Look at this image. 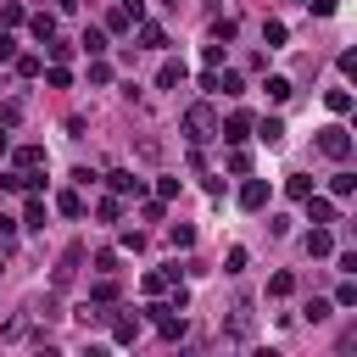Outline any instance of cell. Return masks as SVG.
<instances>
[{
    "instance_id": "obj_20",
    "label": "cell",
    "mask_w": 357,
    "mask_h": 357,
    "mask_svg": "<svg viewBox=\"0 0 357 357\" xmlns=\"http://www.w3.org/2000/svg\"><path fill=\"white\" fill-rule=\"evenodd\" d=\"M23 17H28V12L17 6V0H0V28H17Z\"/></svg>"
},
{
    "instance_id": "obj_35",
    "label": "cell",
    "mask_w": 357,
    "mask_h": 357,
    "mask_svg": "<svg viewBox=\"0 0 357 357\" xmlns=\"http://www.w3.org/2000/svg\"><path fill=\"white\" fill-rule=\"evenodd\" d=\"M95 268L101 274H117V251H95Z\"/></svg>"
},
{
    "instance_id": "obj_6",
    "label": "cell",
    "mask_w": 357,
    "mask_h": 357,
    "mask_svg": "<svg viewBox=\"0 0 357 357\" xmlns=\"http://www.w3.org/2000/svg\"><path fill=\"white\" fill-rule=\"evenodd\" d=\"M106 185H112V196H140L146 185H140V178H134L128 168H117V173H106Z\"/></svg>"
},
{
    "instance_id": "obj_4",
    "label": "cell",
    "mask_w": 357,
    "mask_h": 357,
    "mask_svg": "<svg viewBox=\"0 0 357 357\" xmlns=\"http://www.w3.org/2000/svg\"><path fill=\"white\" fill-rule=\"evenodd\" d=\"M262 201H268V178H246V185H240V207H246V212H257Z\"/></svg>"
},
{
    "instance_id": "obj_34",
    "label": "cell",
    "mask_w": 357,
    "mask_h": 357,
    "mask_svg": "<svg viewBox=\"0 0 357 357\" xmlns=\"http://www.w3.org/2000/svg\"><path fill=\"white\" fill-rule=\"evenodd\" d=\"M17 117H23V106H17V101H6V106H0V128H12Z\"/></svg>"
},
{
    "instance_id": "obj_11",
    "label": "cell",
    "mask_w": 357,
    "mask_h": 357,
    "mask_svg": "<svg viewBox=\"0 0 357 357\" xmlns=\"http://www.w3.org/2000/svg\"><path fill=\"white\" fill-rule=\"evenodd\" d=\"M23 223H28V229H45V201H39V190H28V207H23Z\"/></svg>"
},
{
    "instance_id": "obj_23",
    "label": "cell",
    "mask_w": 357,
    "mask_h": 357,
    "mask_svg": "<svg viewBox=\"0 0 357 357\" xmlns=\"http://www.w3.org/2000/svg\"><path fill=\"white\" fill-rule=\"evenodd\" d=\"M262 89H268V101H290V78H268Z\"/></svg>"
},
{
    "instance_id": "obj_27",
    "label": "cell",
    "mask_w": 357,
    "mask_h": 357,
    "mask_svg": "<svg viewBox=\"0 0 357 357\" xmlns=\"http://www.w3.org/2000/svg\"><path fill=\"white\" fill-rule=\"evenodd\" d=\"M290 290H296L290 274H274V279H268V296H290Z\"/></svg>"
},
{
    "instance_id": "obj_22",
    "label": "cell",
    "mask_w": 357,
    "mask_h": 357,
    "mask_svg": "<svg viewBox=\"0 0 357 357\" xmlns=\"http://www.w3.org/2000/svg\"><path fill=\"white\" fill-rule=\"evenodd\" d=\"M112 335H117V341H123V346H128V341H134V335H140V319H117V324H112Z\"/></svg>"
},
{
    "instance_id": "obj_37",
    "label": "cell",
    "mask_w": 357,
    "mask_h": 357,
    "mask_svg": "<svg viewBox=\"0 0 357 357\" xmlns=\"http://www.w3.org/2000/svg\"><path fill=\"white\" fill-rule=\"evenodd\" d=\"M229 173H240V178H246V173H251V157H246V151H235V157H229Z\"/></svg>"
},
{
    "instance_id": "obj_19",
    "label": "cell",
    "mask_w": 357,
    "mask_h": 357,
    "mask_svg": "<svg viewBox=\"0 0 357 357\" xmlns=\"http://www.w3.org/2000/svg\"><path fill=\"white\" fill-rule=\"evenodd\" d=\"M229 335H235V341H246V335H251V307H235V319H229Z\"/></svg>"
},
{
    "instance_id": "obj_18",
    "label": "cell",
    "mask_w": 357,
    "mask_h": 357,
    "mask_svg": "<svg viewBox=\"0 0 357 357\" xmlns=\"http://www.w3.org/2000/svg\"><path fill=\"white\" fill-rule=\"evenodd\" d=\"M45 84H51V89H67V84H73L67 62H51V67H45Z\"/></svg>"
},
{
    "instance_id": "obj_12",
    "label": "cell",
    "mask_w": 357,
    "mask_h": 357,
    "mask_svg": "<svg viewBox=\"0 0 357 357\" xmlns=\"http://www.w3.org/2000/svg\"><path fill=\"white\" fill-rule=\"evenodd\" d=\"M106 301H117V279L112 274H101V285L89 290V307H106Z\"/></svg>"
},
{
    "instance_id": "obj_31",
    "label": "cell",
    "mask_w": 357,
    "mask_h": 357,
    "mask_svg": "<svg viewBox=\"0 0 357 357\" xmlns=\"http://www.w3.org/2000/svg\"><path fill=\"white\" fill-rule=\"evenodd\" d=\"M128 23H134V17H128V12H123V6H117V12H112V17H106V34H123V28H128Z\"/></svg>"
},
{
    "instance_id": "obj_16",
    "label": "cell",
    "mask_w": 357,
    "mask_h": 357,
    "mask_svg": "<svg viewBox=\"0 0 357 357\" xmlns=\"http://www.w3.org/2000/svg\"><path fill=\"white\" fill-rule=\"evenodd\" d=\"M28 28H34V39H51V34H56V17H51V12H34Z\"/></svg>"
},
{
    "instance_id": "obj_30",
    "label": "cell",
    "mask_w": 357,
    "mask_h": 357,
    "mask_svg": "<svg viewBox=\"0 0 357 357\" xmlns=\"http://www.w3.org/2000/svg\"><path fill=\"white\" fill-rule=\"evenodd\" d=\"M95 218H101V223H117V218H123V201H101Z\"/></svg>"
},
{
    "instance_id": "obj_40",
    "label": "cell",
    "mask_w": 357,
    "mask_h": 357,
    "mask_svg": "<svg viewBox=\"0 0 357 357\" xmlns=\"http://www.w3.org/2000/svg\"><path fill=\"white\" fill-rule=\"evenodd\" d=\"M123 12H128V17H140V12H146V0H123Z\"/></svg>"
},
{
    "instance_id": "obj_24",
    "label": "cell",
    "mask_w": 357,
    "mask_h": 357,
    "mask_svg": "<svg viewBox=\"0 0 357 357\" xmlns=\"http://www.w3.org/2000/svg\"><path fill=\"white\" fill-rule=\"evenodd\" d=\"M45 45H51V62H73V45H67V39H56V34H51Z\"/></svg>"
},
{
    "instance_id": "obj_25",
    "label": "cell",
    "mask_w": 357,
    "mask_h": 357,
    "mask_svg": "<svg viewBox=\"0 0 357 357\" xmlns=\"http://www.w3.org/2000/svg\"><path fill=\"white\" fill-rule=\"evenodd\" d=\"M330 190H335V196H352V190H357V178H352V173H346V168H341V173H335V178H330Z\"/></svg>"
},
{
    "instance_id": "obj_10",
    "label": "cell",
    "mask_w": 357,
    "mask_h": 357,
    "mask_svg": "<svg viewBox=\"0 0 357 357\" xmlns=\"http://www.w3.org/2000/svg\"><path fill=\"white\" fill-rule=\"evenodd\" d=\"M185 84V62H162V73H157V89H178Z\"/></svg>"
},
{
    "instance_id": "obj_13",
    "label": "cell",
    "mask_w": 357,
    "mask_h": 357,
    "mask_svg": "<svg viewBox=\"0 0 357 357\" xmlns=\"http://www.w3.org/2000/svg\"><path fill=\"white\" fill-rule=\"evenodd\" d=\"M84 56H106V28H84Z\"/></svg>"
},
{
    "instance_id": "obj_33",
    "label": "cell",
    "mask_w": 357,
    "mask_h": 357,
    "mask_svg": "<svg viewBox=\"0 0 357 357\" xmlns=\"http://www.w3.org/2000/svg\"><path fill=\"white\" fill-rule=\"evenodd\" d=\"M262 39H268V51H274V45H285V23H268V28H262Z\"/></svg>"
},
{
    "instance_id": "obj_15",
    "label": "cell",
    "mask_w": 357,
    "mask_h": 357,
    "mask_svg": "<svg viewBox=\"0 0 357 357\" xmlns=\"http://www.w3.org/2000/svg\"><path fill=\"white\" fill-rule=\"evenodd\" d=\"M56 212H67V218H84V196H78V190H62V196H56Z\"/></svg>"
},
{
    "instance_id": "obj_32",
    "label": "cell",
    "mask_w": 357,
    "mask_h": 357,
    "mask_svg": "<svg viewBox=\"0 0 357 357\" xmlns=\"http://www.w3.org/2000/svg\"><path fill=\"white\" fill-rule=\"evenodd\" d=\"M212 89H223V95H240V73H223Z\"/></svg>"
},
{
    "instance_id": "obj_9",
    "label": "cell",
    "mask_w": 357,
    "mask_h": 357,
    "mask_svg": "<svg viewBox=\"0 0 357 357\" xmlns=\"http://www.w3.org/2000/svg\"><path fill=\"white\" fill-rule=\"evenodd\" d=\"M307 257H335V235L330 229H312L307 235Z\"/></svg>"
},
{
    "instance_id": "obj_26",
    "label": "cell",
    "mask_w": 357,
    "mask_h": 357,
    "mask_svg": "<svg viewBox=\"0 0 357 357\" xmlns=\"http://www.w3.org/2000/svg\"><path fill=\"white\" fill-rule=\"evenodd\" d=\"M285 190H290V201H307V196H312V178H301V173H296Z\"/></svg>"
},
{
    "instance_id": "obj_28",
    "label": "cell",
    "mask_w": 357,
    "mask_h": 357,
    "mask_svg": "<svg viewBox=\"0 0 357 357\" xmlns=\"http://www.w3.org/2000/svg\"><path fill=\"white\" fill-rule=\"evenodd\" d=\"M307 319H312V324H324V319H330V301H324V296H312V301H307Z\"/></svg>"
},
{
    "instance_id": "obj_39",
    "label": "cell",
    "mask_w": 357,
    "mask_h": 357,
    "mask_svg": "<svg viewBox=\"0 0 357 357\" xmlns=\"http://www.w3.org/2000/svg\"><path fill=\"white\" fill-rule=\"evenodd\" d=\"M307 6L319 12V17H335V0H307Z\"/></svg>"
},
{
    "instance_id": "obj_29",
    "label": "cell",
    "mask_w": 357,
    "mask_h": 357,
    "mask_svg": "<svg viewBox=\"0 0 357 357\" xmlns=\"http://www.w3.org/2000/svg\"><path fill=\"white\" fill-rule=\"evenodd\" d=\"M12 67H17L23 78H39V56H12Z\"/></svg>"
},
{
    "instance_id": "obj_5",
    "label": "cell",
    "mask_w": 357,
    "mask_h": 357,
    "mask_svg": "<svg viewBox=\"0 0 357 357\" xmlns=\"http://www.w3.org/2000/svg\"><path fill=\"white\" fill-rule=\"evenodd\" d=\"M78 262H84V246H67V251H62V268H56V290H62V285H73Z\"/></svg>"
},
{
    "instance_id": "obj_38",
    "label": "cell",
    "mask_w": 357,
    "mask_h": 357,
    "mask_svg": "<svg viewBox=\"0 0 357 357\" xmlns=\"http://www.w3.org/2000/svg\"><path fill=\"white\" fill-rule=\"evenodd\" d=\"M17 235V218H6V212H0V240H12Z\"/></svg>"
},
{
    "instance_id": "obj_14",
    "label": "cell",
    "mask_w": 357,
    "mask_h": 357,
    "mask_svg": "<svg viewBox=\"0 0 357 357\" xmlns=\"http://www.w3.org/2000/svg\"><path fill=\"white\" fill-rule=\"evenodd\" d=\"M17 168H45V146H17Z\"/></svg>"
},
{
    "instance_id": "obj_7",
    "label": "cell",
    "mask_w": 357,
    "mask_h": 357,
    "mask_svg": "<svg viewBox=\"0 0 357 357\" xmlns=\"http://www.w3.org/2000/svg\"><path fill=\"white\" fill-rule=\"evenodd\" d=\"M307 218H312V223H341L335 201H324V196H307Z\"/></svg>"
},
{
    "instance_id": "obj_21",
    "label": "cell",
    "mask_w": 357,
    "mask_h": 357,
    "mask_svg": "<svg viewBox=\"0 0 357 357\" xmlns=\"http://www.w3.org/2000/svg\"><path fill=\"white\" fill-rule=\"evenodd\" d=\"M324 106L341 117V112H352V95H346V89H330V95H324Z\"/></svg>"
},
{
    "instance_id": "obj_17",
    "label": "cell",
    "mask_w": 357,
    "mask_h": 357,
    "mask_svg": "<svg viewBox=\"0 0 357 357\" xmlns=\"http://www.w3.org/2000/svg\"><path fill=\"white\" fill-rule=\"evenodd\" d=\"M140 45H146V51H162V45H168V34H162L157 23H140Z\"/></svg>"
},
{
    "instance_id": "obj_36",
    "label": "cell",
    "mask_w": 357,
    "mask_h": 357,
    "mask_svg": "<svg viewBox=\"0 0 357 357\" xmlns=\"http://www.w3.org/2000/svg\"><path fill=\"white\" fill-rule=\"evenodd\" d=\"M12 56H17V39H12L6 28H0V62H12Z\"/></svg>"
},
{
    "instance_id": "obj_2",
    "label": "cell",
    "mask_w": 357,
    "mask_h": 357,
    "mask_svg": "<svg viewBox=\"0 0 357 357\" xmlns=\"http://www.w3.org/2000/svg\"><path fill=\"white\" fill-rule=\"evenodd\" d=\"M319 151H324L330 162H346V157H352V134H346L341 123H330V128L319 134Z\"/></svg>"
},
{
    "instance_id": "obj_8",
    "label": "cell",
    "mask_w": 357,
    "mask_h": 357,
    "mask_svg": "<svg viewBox=\"0 0 357 357\" xmlns=\"http://www.w3.org/2000/svg\"><path fill=\"white\" fill-rule=\"evenodd\" d=\"M257 140L262 146H285V117H262L257 123Z\"/></svg>"
},
{
    "instance_id": "obj_41",
    "label": "cell",
    "mask_w": 357,
    "mask_h": 357,
    "mask_svg": "<svg viewBox=\"0 0 357 357\" xmlns=\"http://www.w3.org/2000/svg\"><path fill=\"white\" fill-rule=\"evenodd\" d=\"M6 146H12V140H6V128H0V157H6Z\"/></svg>"
},
{
    "instance_id": "obj_3",
    "label": "cell",
    "mask_w": 357,
    "mask_h": 357,
    "mask_svg": "<svg viewBox=\"0 0 357 357\" xmlns=\"http://www.w3.org/2000/svg\"><path fill=\"white\" fill-rule=\"evenodd\" d=\"M218 134H223V140H229V146H240L246 134H251V112H229V117L218 123Z\"/></svg>"
},
{
    "instance_id": "obj_42",
    "label": "cell",
    "mask_w": 357,
    "mask_h": 357,
    "mask_svg": "<svg viewBox=\"0 0 357 357\" xmlns=\"http://www.w3.org/2000/svg\"><path fill=\"white\" fill-rule=\"evenodd\" d=\"M301 6H307V0H301Z\"/></svg>"
},
{
    "instance_id": "obj_1",
    "label": "cell",
    "mask_w": 357,
    "mask_h": 357,
    "mask_svg": "<svg viewBox=\"0 0 357 357\" xmlns=\"http://www.w3.org/2000/svg\"><path fill=\"white\" fill-rule=\"evenodd\" d=\"M185 140H190V146H207V140H218V112H212L207 101H196V106L185 112Z\"/></svg>"
}]
</instances>
